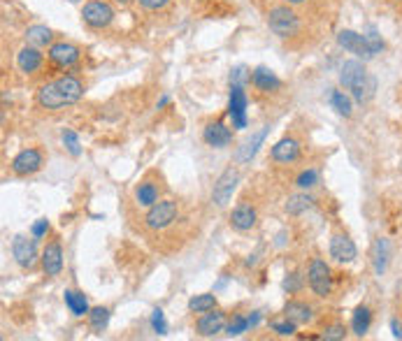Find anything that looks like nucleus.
Returning <instances> with one entry per match:
<instances>
[{
  "label": "nucleus",
  "mask_w": 402,
  "mask_h": 341,
  "mask_svg": "<svg viewBox=\"0 0 402 341\" xmlns=\"http://www.w3.org/2000/svg\"><path fill=\"white\" fill-rule=\"evenodd\" d=\"M82 96L84 84L77 77L65 75L37 89V105L44 107V110H63L68 105H75Z\"/></svg>",
  "instance_id": "f257e3e1"
},
{
  "label": "nucleus",
  "mask_w": 402,
  "mask_h": 341,
  "mask_svg": "<svg viewBox=\"0 0 402 341\" xmlns=\"http://www.w3.org/2000/svg\"><path fill=\"white\" fill-rule=\"evenodd\" d=\"M339 84H342L344 89H349L353 100L360 105L368 103V100L372 98V93L377 91L375 77L368 75V70L360 60H346L342 70H339Z\"/></svg>",
  "instance_id": "f03ea898"
},
{
  "label": "nucleus",
  "mask_w": 402,
  "mask_h": 341,
  "mask_svg": "<svg viewBox=\"0 0 402 341\" xmlns=\"http://www.w3.org/2000/svg\"><path fill=\"white\" fill-rule=\"evenodd\" d=\"M268 26H270V30H272L275 35L291 37V35H296L300 30V19H298V14L291 10V7L279 5V7H272V10H270Z\"/></svg>",
  "instance_id": "7ed1b4c3"
},
{
  "label": "nucleus",
  "mask_w": 402,
  "mask_h": 341,
  "mask_svg": "<svg viewBox=\"0 0 402 341\" xmlns=\"http://www.w3.org/2000/svg\"><path fill=\"white\" fill-rule=\"evenodd\" d=\"M307 283L316 297H328L332 290V274L330 267L321 258H314L307 267Z\"/></svg>",
  "instance_id": "20e7f679"
},
{
  "label": "nucleus",
  "mask_w": 402,
  "mask_h": 341,
  "mask_svg": "<svg viewBox=\"0 0 402 341\" xmlns=\"http://www.w3.org/2000/svg\"><path fill=\"white\" fill-rule=\"evenodd\" d=\"M177 212H180V207H177L175 200H161V202L149 207V212L144 216V226L149 230H163L177 219Z\"/></svg>",
  "instance_id": "39448f33"
},
{
  "label": "nucleus",
  "mask_w": 402,
  "mask_h": 341,
  "mask_svg": "<svg viewBox=\"0 0 402 341\" xmlns=\"http://www.w3.org/2000/svg\"><path fill=\"white\" fill-rule=\"evenodd\" d=\"M82 19L89 28H107L114 21V10L105 0H89L82 7Z\"/></svg>",
  "instance_id": "423d86ee"
},
{
  "label": "nucleus",
  "mask_w": 402,
  "mask_h": 341,
  "mask_svg": "<svg viewBox=\"0 0 402 341\" xmlns=\"http://www.w3.org/2000/svg\"><path fill=\"white\" fill-rule=\"evenodd\" d=\"M337 44L342 46V49L356 53V56H360V58H372L375 53H379L375 49V44L370 42V37L363 35V33H356V30H339Z\"/></svg>",
  "instance_id": "0eeeda50"
},
{
  "label": "nucleus",
  "mask_w": 402,
  "mask_h": 341,
  "mask_svg": "<svg viewBox=\"0 0 402 341\" xmlns=\"http://www.w3.org/2000/svg\"><path fill=\"white\" fill-rule=\"evenodd\" d=\"M237 181H239V172L235 167L223 169L221 176L214 184V188H212V202L216 207H226L230 202V198H233L235 188H237Z\"/></svg>",
  "instance_id": "6e6552de"
},
{
  "label": "nucleus",
  "mask_w": 402,
  "mask_h": 341,
  "mask_svg": "<svg viewBox=\"0 0 402 341\" xmlns=\"http://www.w3.org/2000/svg\"><path fill=\"white\" fill-rule=\"evenodd\" d=\"M12 255L17 260L19 267L30 269L37 262V242L35 237H26V235H17L12 242Z\"/></svg>",
  "instance_id": "1a4fd4ad"
},
{
  "label": "nucleus",
  "mask_w": 402,
  "mask_h": 341,
  "mask_svg": "<svg viewBox=\"0 0 402 341\" xmlns=\"http://www.w3.org/2000/svg\"><path fill=\"white\" fill-rule=\"evenodd\" d=\"M228 114L233 119V128H246V93L239 84H230Z\"/></svg>",
  "instance_id": "9d476101"
},
{
  "label": "nucleus",
  "mask_w": 402,
  "mask_h": 341,
  "mask_svg": "<svg viewBox=\"0 0 402 341\" xmlns=\"http://www.w3.org/2000/svg\"><path fill=\"white\" fill-rule=\"evenodd\" d=\"M42 167V153L37 149H24L19 151L17 156L12 160V172L19 174V176H26V174H33L37 169Z\"/></svg>",
  "instance_id": "9b49d317"
},
{
  "label": "nucleus",
  "mask_w": 402,
  "mask_h": 341,
  "mask_svg": "<svg viewBox=\"0 0 402 341\" xmlns=\"http://www.w3.org/2000/svg\"><path fill=\"white\" fill-rule=\"evenodd\" d=\"M49 60L56 67H73L80 60V49L70 42H56L49 46Z\"/></svg>",
  "instance_id": "f8f14e48"
},
{
  "label": "nucleus",
  "mask_w": 402,
  "mask_h": 341,
  "mask_svg": "<svg viewBox=\"0 0 402 341\" xmlns=\"http://www.w3.org/2000/svg\"><path fill=\"white\" fill-rule=\"evenodd\" d=\"M198 335L200 337H214L226 328V314L221 309H212V311H205L196 323Z\"/></svg>",
  "instance_id": "ddd939ff"
},
{
  "label": "nucleus",
  "mask_w": 402,
  "mask_h": 341,
  "mask_svg": "<svg viewBox=\"0 0 402 341\" xmlns=\"http://www.w3.org/2000/svg\"><path fill=\"white\" fill-rule=\"evenodd\" d=\"M42 269L47 276H58L61 269H63V249H61L58 242H49L47 246H44L42 251Z\"/></svg>",
  "instance_id": "4468645a"
},
{
  "label": "nucleus",
  "mask_w": 402,
  "mask_h": 341,
  "mask_svg": "<svg viewBox=\"0 0 402 341\" xmlns=\"http://www.w3.org/2000/svg\"><path fill=\"white\" fill-rule=\"evenodd\" d=\"M42 51H40V46H33V44H26V46H21L19 53H17V65L21 72H26V75H33L37 72V70L42 67Z\"/></svg>",
  "instance_id": "2eb2a0df"
},
{
  "label": "nucleus",
  "mask_w": 402,
  "mask_h": 341,
  "mask_svg": "<svg viewBox=\"0 0 402 341\" xmlns=\"http://www.w3.org/2000/svg\"><path fill=\"white\" fill-rule=\"evenodd\" d=\"M203 139L210 146H214V149H223V146H228L230 142H233V133H230V128L226 126V123L214 121L203 130Z\"/></svg>",
  "instance_id": "dca6fc26"
},
{
  "label": "nucleus",
  "mask_w": 402,
  "mask_h": 341,
  "mask_svg": "<svg viewBox=\"0 0 402 341\" xmlns=\"http://www.w3.org/2000/svg\"><path fill=\"white\" fill-rule=\"evenodd\" d=\"M356 244L351 242L346 235H335L330 239V255H332V260H337V262H353L356 260Z\"/></svg>",
  "instance_id": "f3484780"
},
{
  "label": "nucleus",
  "mask_w": 402,
  "mask_h": 341,
  "mask_svg": "<svg viewBox=\"0 0 402 341\" xmlns=\"http://www.w3.org/2000/svg\"><path fill=\"white\" fill-rule=\"evenodd\" d=\"M230 226H233L237 232H246L256 226V209L251 205H237L230 214Z\"/></svg>",
  "instance_id": "a211bd4d"
},
{
  "label": "nucleus",
  "mask_w": 402,
  "mask_h": 341,
  "mask_svg": "<svg viewBox=\"0 0 402 341\" xmlns=\"http://www.w3.org/2000/svg\"><path fill=\"white\" fill-rule=\"evenodd\" d=\"M298 156H300V144L296 142V139H291V137H284L272 146V160L284 162V165L298 160Z\"/></svg>",
  "instance_id": "6ab92c4d"
},
{
  "label": "nucleus",
  "mask_w": 402,
  "mask_h": 341,
  "mask_svg": "<svg viewBox=\"0 0 402 341\" xmlns=\"http://www.w3.org/2000/svg\"><path fill=\"white\" fill-rule=\"evenodd\" d=\"M249 82H251L258 91H265V93L277 91V89L282 86L279 77H277V75L272 72V70H268V67H256V70H253Z\"/></svg>",
  "instance_id": "aec40b11"
},
{
  "label": "nucleus",
  "mask_w": 402,
  "mask_h": 341,
  "mask_svg": "<svg viewBox=\"0 0 402 341\" xmlns=\"http://www.w3.org/2000/svg\"><path fill=\"white\" fill-rule=\"evenodd\" d=\"M265 135H268V128H260L256 135H251L249 139H246V142L237 149V156H235L237 162H249L253 156H256L260 144L265 142Z\"/></svg>",
  "instance_id": "412c9836"
},
{
  "label": "nucleus",
  "mask_w": 402,
  "mask_h": 341,
  "mask_svg": "<svg viewBox=\"0 0 402 341\" xmlns=\"http://www.w3.org/2000/svg\"><path fill=\"white\" fill-rule=\"evenodd\" d=\"M135 202L140 205V207H151V205H156L158 202V195H161V191H158V186L153 184V181H140L135 186Z\"/></svg>",
  "instance_id": "4be33fe9"
},
{
  "label": "nucleus",
  "mask_w": 402,
  "mask_h": 341,
  "mask_svg": "<svg viewBox=\"0 0 402 341\" xmlns=\"http://www.w3.org/2000/svg\"><path fill=\"white\" fill-rule=\"evenodd\" d=\"M370 323H372V314H370V309H368V307H358V309H356V311H353V319H351V330H353V335H356V337L368 335Z\"/></svg>",
  "instance_id": "5701e85b"
},
{
  "label": "nucleus",
  "mask_w": 402,
  "mask_h": 341,
  "mask_svg": "<svg viewBox=\"0 0 402 341\" xmlns=\"http://www.w3.org/2000/svg\"><path fill=\"white\" fill-rule=\"evenodd\" d=\"M372 262H375V272L384 274L386 265H389V242L386 239H377L372 246Z\"/></svg>",
  "instance_id": "b1692460"
},
{
  "label": "nucleus",
  "mask_w": 402,
  "mask_h": 341,
  "mask_svg": "<svg viewBox=\"0 0 402 341\" xmlns=\"http://www.w3.org/2000/svg\"><path fill=\"white\" fill-rule=\"evenodd\" d=\"M284 311H286V319H291L293 323H307L312 319V307L305 304V302H289Z\"/></svg>",
  "instance_id": "393cba45"
},
{
  "label": "nucleus",
  "mask_w": 402,
  "mask_h": 341,
  "mask_svg": "<svg viewBox=\"0 0 402 341\" xmlns=\"http://www.w3.org/2000/svg\"><path fill=\"white\" fill-rule=\"evenodd\" d=\"M65 304L70 309L73 316H84L89 314V302L80 290H65Z\"/></svg>",
  "instance_id": "a878e982"
},
{
  "label": "nucleus",
  "mask_w": 402,
  "mask_h": 341,
  "mask_svg": "<svg viewBox=\"0 0 402 341\" xmlns=\"http://www.w3.org/2000/svg\"><path fill=\"white\" fill-rule=\"evenodd\" d=\"M54 40V33L47 26H30L26 30V42L33 46H47Z\"/></svg>",
  "instance_id": "bb28decb"
},
{
  "label": "nucleus",
  "mask_w": 402,
  "mask_h": 341,
  "mask_svg": "<svg viewBox=\"0 0 402 341\" xmlns=\"http://www.w3.org/2000/svg\"><path fill=\"white\" fill-rule=\"evenodd\" d=\"M309 207H312V198H309L307 193H298V195L289 198V202H286V214L300 216V214H305Z\"/></svg>",
  "instance_id": "cd10ccee"
},
{
  "label": "nucleus",
  "mask_w": 402,
  "mask_h": 341,
  "mask_svg": "<svg viewBox=\"0 0 402 341\" xmlns=\"http://www.w3.org/2000/svg\"><path fill=\"white\" fill-rule=\"evenodd\" d=\"M107 323H110V311L105 307H96L89 311V325L94 332H103L107 328Z\"/></svg>",
  "instance_id": "c85d7f7f"
},
{
  "label": "nucleus",
  "mask_w": 402,
  "mask_h": 341,
  "mask_svg": "<svg viewBox=\"0 0 402 341\" xmlns=\"http://www.w3.org/2000/svg\"><path fill=\"white\" fill-rule=\"evenodd\" d=\"M330 105L335 107L337 114L346 116V119L351 116V98L346 96L344 91H332V93H330Z\"/></svg>",
  "instance_id": "c756f323"
},
{
  "label": "nucleus",
  "mask_w": 402,
  "mask_h": 341,
  "mask_svg": "<svg viewBox=\"0 0 402 341\" xmlns=\"http://www.w3.org/2000/svg\"><path fill=\"white\" fill-rule=\"evenodd\" d=\"M189 309L193 314H205V311H212V309H216V297L214 295H196L191 297L189 302Z\"/></svg>",
  "instance_id": "7c9ffc66"
},
{
  "label": "nucleus",
  "mask_w": 402,
  "mask_h": 341,
  "mask_svg": "<svg viewBox=\"0 0 402 341\" xmlns=\"http://www.w3.org/2000/svg\"><path fill=\"white\" fill-rule=\"evenodd\" d=\"M316 181H319V172H316L314 167H309V169H305V172H300V176H298V188H312V186H316Z\"/></svg>",
  "instance_id": "2f4dec72"
},
{
  "label": "nucleus",
  "mask_w": 402,
  "mask_h": 341,
  "mask_svg": "<svg viewBox=\"0 0 402 341\" xmlns=\"http://www.w3.org/2000/svg\"><path fill=\"white\" fill-rule=\"evenodd\" d=\"M249 328V319H244V316H233V321L228 323V328H226V332L230 337H237V335H242V332Z\"/></svg>",
  "instance_id": "473e14b6"
},
{
  "label": "nucleus",
  "mask_w": 402,
  "mask_h": 341,
  "mask_svg": "<svg viewBox=\"0 0 402 341\" xmlns=\"http://www.w3.org/2000/svg\"><path fill=\"white\" fill-rule=\"evenodd\" d=\"M61 139H63L65 149L73 153V156H80L82 153V146H80V139H77V135L73 133V130H63V135H61Z\"/></svg>",
  "instance_id": "72a5a7b5"
},
{
  "label": "nucleus",
  "mask_w": 402,
  "mask_h": 341,
  "mask_svg": "<svg viewBox=\"0 0 402 341\" xmlns=\"http://www.w3.org/2000/svg\"><path fill=\"white\" fill-rule=\"evenodd\" d=\"M296 325H298V323H293L291 319H286V321H272V325H270V328H272V332H277L279 337H289V335H293V332H296Z\"/></svg>",
  "instance_id": "f704fd0d"
},
{
  "label": "nucleus",
  "mask_w": 402,
  "mask_h": 341,
  "mask_svg": "<svg viewBox=\"0 0 402 341\" xmlns=\"http://www.w3.org/2000/svg\"><path fill=\"white\" fill-rule=\"evenodd\" d=\"M321 337L326 339V341H342V339L346 337V330H344V325L335 323V325H330V328L323 330Z\"/></svg>",
  "instance_id": "c9c22d12"
},
{
  "label": "nucleus",
  "mask_w": 402,
  "mask_h": 341,
  "mask_svg": "<svg viewBox=\"0 0 402 341\" xmlns=\"http://www.w3.org/2000/svg\"><path fill=\"white\" fill-rule=\"evenodd\" d=\"M284 288L289 292H300V290H303V276H300L298 272L289 274V276H286V281H284Z\"/></svg>",
  "instance_id": "e433bc0d"
},
{
  "label": "nucleus",
  "mask_w": 402,
  "mask_h": 341,
  "mask_svg": "<svg viewBox=\"0 0 402 341\" xmlns=\"http://www.w3.org/2000/svg\"><path fill=\"white\" fill-rule=\"evenodd\" d=\"M151 328H153V332H158V335H165L168 332V325H165L163 311H161V309H156V311L151 314Z\"/></svg>",
  "instance_id": "4c0bfd02"
},
{
  "label": "nucleus",
  "mask_w": 402,
  "mask_h": 341,
  "mask_svg": "<svg viewBox=\"0 0 402 341\" xmlns=\"http://www.w3.org/2000/svg\"><path fill=\"white\" fill-rule=\"evenodd\" d=\"M30 232H33V237H35V239L44 237V235H47V232H49V221H47V219L35 221V223H33V228H30Z\"/></svg>",
  "instance_id": "58836bf2"
},
{
  "label": "nucleus",
  "mask_w": 402,
  "mask_h": 341,
  "mask_svg": "<svg viewBox=\"0 0 402 341\" xmlns=\"http://www.w3.org/2000/svg\"><path fill=\"white\" fill-rule=\"evenodd\" d=\"M246 79H251V75H246L244 67H235L233 75H230V84H239V86H244Z\"/></svg>",
  "instance_id": "ea45409f"
},
{
  "label": "nucleus",
  "mask_w": 402,
  "mask_h": 341,
  "mask_svg": "<svg viewBox=\"0 0 402 341\" xmlns=\"http://www.w3.org/2000/svg\"><path fill=\"white\" fill-rule=\"evenodd\" d=\"M144 10H149V12H156V10H163V7L170 3V0H137Z\"/></svg>",
  "instance_id": "a19ab883"
},
{
  "label": "nucleus",
  "mask_w": 402,
  "mask_h": 341,
  "mask_svg": "<svg viewBox=\"0 0 402 341\" xmlns=\"http://www.w3.org/2000/svg\"><path fill=\"white\" fill-rule=\"evenodd\" d=\"M393 335H396L398 339H402V325L398 321H393Z\"/></svg>",
  "instance_id": "79ce46f5"
},
{
  "label": "nucleus",
  "mask_w": 402,
  "mask_h": 341,
  "mask_svg": "<svg viewBox=\"0 0 402 341\" xmlns=\"http://www.w3.org/2000/svg\"><path fill=\"white\" fill-rule=\"evenodd\" d=\"M258 321H260V314L253 311V316H249V328H253V325H256Z\"/></svg>",
  "instance_id": "37998d69"
},
{
  "label": "nucleus",
  "mask_w": 402,
  "mask_h": 341,
  "mask_svg": "<svg viewBox=\"0 0 402 341\" xmlns=\"http://www.w3.org/2000/svg\"><path fill=\"white\" fill-rule=\"evenodd\" d=\"M284 3H289V5H300V3H305V0H284Z\"/></svg>",
  "instance_id": "c03bdc74"
},
{
  "label": "nucleus",
  "mask_w": 402,
  "mask_h": 341,
  "mask_svg": "<svg viewBox=\"0 0 402 341\" xmlns=\"http://www.w3.org/2000/svg\"><path fill=\"white\" fill-rule=\"evenodd\" d=\"M114 3H119V5H128L130 0H114Z\"/></svg>",
  "instance_id": "a18cd8bd"
},
{
  "label": "nucleus",
  "mask_w": 402,
  "mask_h": 341,
  "mask_svg": "<svg viewBox=\"0 0 402 341\" xmlns=\"http://www.w3.org/2000/svg\"><path fill=\"white\" fill-rule=\"evenodd\" d=\"M73 3H75V0H73Z\"/></svg>",
  "instance_id": "49530a36"
}]
</instances>
